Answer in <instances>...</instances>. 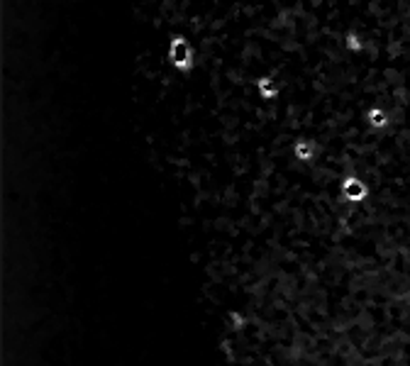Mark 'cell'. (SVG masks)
Masks as SVG:
<instances>
[{"instance_id": "7a4b0ae2", "label": "cell", "mask_w": 410, "mask_h": 366, "mask_svg": "<svg viewBox=\"0 0 410 366\" xmlns=\"http://www.w3.org/2000/svg\"><path fill=\"white\" fill-rule=\"evenodd\" d=\"M296 152H298V156H310L312 154V144L310 142H300Z\"/></svg>"}, {"instance_id": "6da1fadb", "label": "cell", "mask_w": 410, "mask_h": 366, "mask_svg": "<svg viewBox=\"0 0 410 366\" xmlns=\"http://www.w3.org/2000/svg\"><path fill=\"white\" fill-rule=\"evenodd\" d=\"M259 90H261L264 95H274V93H276L274 81H271V78H261V81H259Z\"/></svg>"}]
</instances>
